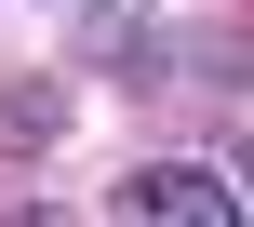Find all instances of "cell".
Returning a JSON list of instances; mask_svg holds the SVG:
<instances>
[{
  "instance_id": "1",
  "label": "cell",
  "mask_w": 254,
  "mask_h": 227,
  "mask_svg": "<svg viewBox=\"0 0 254 227\" xmlns=\"http://www.w3.org/2000/svg\"><path fill=\"white\" fill-rule=\"evenodd\" d=\"M107 214H147V227H228V214H241V187H228L214 161H134V174L107 187Z\"/></svg>"
},
{
  "instance_id": "2",
  "label": "cell",
  "mask_w": 254,
  "mask_h": 227,
  "mask_svg": "<svg viewBox=\"0 0 254 227\" xmlns=\"http://www.w3.org/2000/svg\"><path fill=\"white\" fill-rule=\"evenodd\" d=\"M80 67H107L121 94H161V27H147L134 0H94V13H80Z\"/></svg>"
},
{
  "instance_id": "3",
  "label": "cell",
  "mask_w": 254,
  "mask_h": 227,
  "mask_svg": "<svg viewBox=\"0 0 254 227\" xmlns=\"http://www.w3.org/2000/svg\"><path fill=\"white\" fill-rule=\"evenodd\" d=\"M241 80H254L241 27H161V94H241Z\"/></svg>"
},
{
  "instance_id": "4",
  "label": "cell",
  "mask_w": 254,
  "mask_h": 227,
  "mask_svg": "<svg viewBox=\"0 0 254 227\" xmlns=\"http://www.w3.org/2000/svg\"><path fill=\"white\" fill-rule=\"evenodd\" d=\"M228 187H241V214H254V134H241V161H228Z\"/></svg>"
}]
</instances>
